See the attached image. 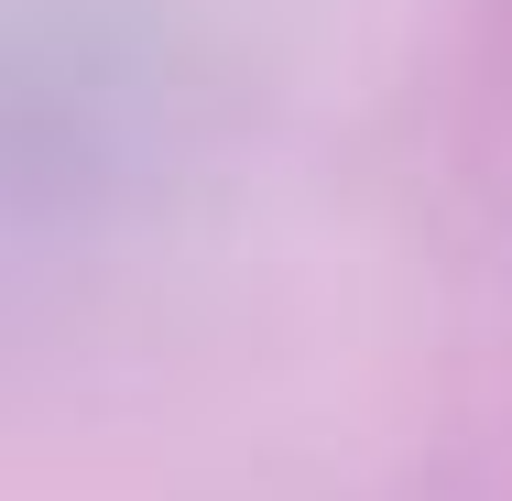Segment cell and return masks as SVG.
Listing matches in <instances>:
<instances>
[{
  "label": "cell",
  "mask_w": 512,
  "mask_h": 501,
  "mask_svg": "<svg viewBox=\"0 0 512 501\" xmlns=\"http://www.w3.org/2000/svg\"><path fill=\"white\" fill-rule=\"evenodd\" d=\"M142 66L109 44L99 22L55 11V22H22L0 44V197H55L77 207L99 175L131 164L142 142Z\"/></svg>",
  "instance_id": "6da1fadb"
}]
</instances>
